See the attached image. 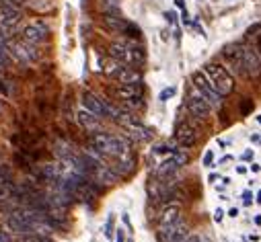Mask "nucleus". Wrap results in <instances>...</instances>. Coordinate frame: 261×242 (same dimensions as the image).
I'll return each mask as SVG.
<instances>
[{
  "label": "nucleus",
  "mask_w": 261,
  "mask_h": 242,
  "mask_svg": "<svg viewBox=\"0 0 261 242\" xmlns=\"http://www.w3.org/2000/svg\"><path fill=\"white\" fill-rule=\"evenodd\" d=\"M88 144H90V148H95L99 154L111 156V158H119L130 152V142L126 137L116 135V134H107V132L90 134Z\"/></svg>",
  "instance_id": "nucleus-1"
},
{
  "label": "nucleus",
  "mask_w": 261,
  "mask_h": 242,
  "mask_svg": "<svg viewBox=\"0 0 261 242\" xmlns=\"http://www.w3.org/2000/svg\"><path fill=\"white\" fill-rule=\"evenodd\" d=\"M109 55L126 66L140 68L144 64V50L142 45H136L134 41H116L109 45Z\"/></svg>",
  "instance_id": "nucleus-2"
},
{
  "label": "nucleus",
  "mask_w": 261,
  "mask_h": 242,
  "mask_svg": "<svg viewBox=\"0 0 261 242\" xmlns=\"http://www.w3.org/2000/svg\"><path fill=\"white\" fill-rule=\"evenodd\" d=\"M23 15H25V8L13 4L8 0H0V33L4 37H10L17 31V27L21 25Z\"/></svg>",
  "instance_id": "nucleus-3"
},
{
  "label": "nucleus",
  "mask_w": 261,
  "mask_h": 242,
  "mask_svg": "<svg viewBox=\"0 0 261 242\" xmlns=\"http://www.w3.org/2000/svg\"><path fill=\"white\" fill-rule=\"evenodd\" d=\"M203 76L208 78V82L214 86V90L220 95V97H226L232 93L234 88V80L232 76L224 70V66H218V64H206L203 66Z\"/></svg>",
  "instance_id": "nucleus-4"
},
{
  "label": "nucleus",
  "mask_w": 261,
  "mask_h": 242,
  "mask_svg": "<svg viewBox=\"0 0 261 242\" xmlns=\"http://www.w3.org/2000/svg\"><path fill=\"white\" fill-rule=\"evenodd\" d=\"M6 52H8V57H13L19 64H35L39 60V50L35 45H31L27 41H23L21 37L19 39H13V37H6Z\"/></svg>",
  "instance_id": "nucleus-5"
},
{
  "label": "nucleus",
  "mask_w": 261,
  "mask_h": 242,
  "mask_svg": "<svg viewBox=\"0 0 261 242\" xmlns=\"http://www.w3.org/2000/svg\"><path fill=\"white\" fill-rule=\"evenodd\" d=\"M21 39L23 41H27L31 45H41L50 39V27H48V23L45 21H31L27 23L25 27H23L21 31Z\"/></svg>",
  "instance_id": "nucleus-6"
},
{
  "label": "nucleus",
  "mask_w": 261,
  "mask_h": 242,
  "mask_svg": "<svg viewBox=\"0 0 261 242\" xmlns=\"http://www.w3.org/2000/svg\"><path fill=\"white\" fill-rule=\"evenodd\" d=\"M191 80H194V88H196L198 93L210 103V107H220L222 97L216 93V90H214V86L208 82V78L203 76V72H196Z\"/></svg>",
  "instance_id": "nucleus-7"
},
{
  "label": "nucleus",
  "mask_w": 261,
  "mask_h": 242,
  "mask_svg": "<svg viewBox=\"0 0 261 242\" xmlns=\"http://www.w3.org/2000/svg\"><path fill=\"white\" fill-rule=\"evenodd\" d=\"M83 109L90 111V113L97 115V117H101V119H105V117H109L111 105H109V103H105L103 99H99L97 95H93V93H83Z\"/></svg>",
  "instance_id": "nucleus-8"
},
{
  "label": "nucleus",
  "mask_w": 261,
  "mask_h": 242,
  "mask_svg": "<svg viewBox=\"0 0 261 242\" xmlns=\"http://www.w3.org/2000/svg\"><path fill=\"white\" fill-rule=\"evenodd\" d=\"M187 236H189L187 234V226L181 220L158 230V240H161V242H185Z\"/></svg>",
  "instance_id": "nucleus-9"
},
{
  "label": "nucleus",
  "mask_w": 261,
  "mask_h": 242,
  "mask_svg": "<svg viewBox=\"0 0 261 242\" xmlns=\"http://www.w3.org/2000/svg\"><path fill=\"white\" fill-rule=\"evenodd\" d=\"M241 55H243V66H245V74L247 76H259L261 74V60L259 54L249 48V45H241Z\"/></svg>",
  "instance_id": "nucleus-10"
},
{
  "label": "nucleus",
  "mask_w": 261,
  "mask_h": 242,
  "mask_svg": "<svg viewBox=\"0 0 261 242\" xmlns=\"http://www.w3.org/2000/svg\"><path fill=\"white\" fill-rule=\"evenodd\" d=\"M185 105H187V111H189L191 115H194V117H198V119L208 117V113H210V109H212V107H210V103H208L206 99H203L196 88H194V93H191V95L187 97V103H185Z\"/></svg>",
  "instance_id": "nucleus-11"
},
{
  "label": "nucleus",
  "mask_w": 261,
  "mask_h": 242,
  "mask_svg": "<svg viewBox=\"0 0 261 242\" xmlns=\"http://www.w3.org/2000/svg\"><path fill=\"white\" fill-rule=\"evenodd\" d=\"M175 140H177L179 146L191 148L198 142V134H196V130L191 128L189 123H179L177 128H175Z\"/></svg>",
  "instance_id": "nucleus-12"
},
{
  "label": "nucleus",
  "mask_w": 261,
  "mask_h": 242,
  "mask_svg": "<svg viewBox=\"0 0 261 242\" xmlns=\"http://www.w3.org/2000/svg\"><path fill=\"white\" fill-rule=\"evenodd\" d=\"M76 119L78 123L83 125V128L90 134H97V132H103V123H101V117H97V115H93L90 111L87 109H81L76 113Z\"/></svg>",
  "instance_id": "nucleus-13"
},
{
  "label": "nucleus",
  "mask_w": 261,
  "mask_h": 242,
  "mask_svg": "<svg viewBox=\"0 0 261 242\" xmlns=\"http://www.w3.org/2000/svg\"><path fill=\"white\" fill-rule=\"evenodd\" d=\"M123 130H126V134L132 137V140H136V142H148L150 137H152V132L148 128H144L138 119L126 123V125H123Z\"/></svg>",
  "instance_id": "nucleus-14"
},
{
  "label": "nucleus",
  "mask_w": 261,
  "mask_h": 242,
  "mask_svg": "<svg viewBox=\"0 0 261 242\" xmlns=\"http://www.w3.org/2000/svg\"><path fill=\"white\" fill-rule=\"evenodd\" d=\"M181 220V207L177 203H169L161 210V215H158V226L165 228V226H171L175 222Z\"/></svg>",
  "instance_id": "nucleus-15"
},
{
  "label": "nucleus",
  "mask_w": 261,
  "mask_h": 242,
  "mask_svg": "<svg viewBox=\"0 0 261 242\" xmlns=\"http://www.w3.org/2000/svg\"><path fill=\"white\" fill-rule=\"evenodd\" d=\"M117 84H142V72L134 66H123L116 76Z\"/></svg>",
  "instance_id": "nucleus-16"
},
{
  "label": "nucleus",
  "mask_w": 261,
  "mask_h": 242,
  "mask_svg": "<svg viewBox=\"0 0 261 242\" xmlns=\"http://www.w3.org/2000/svg\"><path fill=\"white\" fill-rule=\"evenodd\" d=\"M224 57L231 62V66L234 68L239 74H245V66H243V55H241V45H226L224 48Z\"/></svg>",
  "instance_id": "nucleus-17"
},
{
  "label": "nucleus",
  "mask_w": 261,
  "mask_h": 242,
  "mask_svg": "<svg viewBox=\"0 0 261 242\" xmlns=\"http://www.w3.org/2000/svg\"><path fill=\"white\" fill-rule=\"evenodd\" d=\"M54 154L58 156V160H70V158L76 156V150L70 144H68V142H64V140H56V144H54Z\"/></svg>",
  "instance_id": "nucleus-18"
},
{
  "label": "nucleus",
  "mask_w": 261,
  "mask_h": 242,
  "mask_svg": "<svg viewBox=\"0 0 261 242\" xmlns=\"http://www.w3.org/2000/svg\"><path fill=\"white\" fill-rule=\"evenodd\" d=\"M126 66V64H121V62H117V60H107L105 64H103V72H105V76H109V78H116L117 76V72L121 70V68Z\"/></svg>",
  "instance_id": "nucleus-19"
},
{
  "label": "nucleus",
  "mask_w": 261,
  "mask_h": 242,
  "mask_svg": "<svg viewBox=\"0 0 261 242\" xmlns=\"http://www.w3.org/2000/svg\"><path fill=\"white\" fill-rule=\"evenodd\" d=\"M17 242H52L48 234H21Z\"/></svg>",
  "instance_id": "nucleus-20"
},
{
  "label": "nucleus",
  "mask_w": 261,
  "mask_h": 242,
  "mask_svg": "<svg viewBox=\"0 0 261 242\" xmlns=\"http://www.w3.org/2000/svg\"><path fill=\"white\" fill-rule=\"evenodd\" d=\"M13 185L10 183H6V181H0V201H4V199H8L10 195H13Z\"/></svg>",
  "instance_id": "nucleus-21"
},
{
  "label": "nucleus",
  "mask_w": 261,
  "mask_h": 242,
  "mask_svg": "<svg viewBox=\"0 0 261 242\" xmlns=\"http://www.w3.org/2000/svg\"><path fill=\"white\" fill-rule=\"evenodd\" d=\"M173 95H175V86H169V88H165V90H163L161 97H158V99H161V101H169V97H173Z\"/></svg>",
  "instance_id": "nucleus-22"
},
{
  "label": "nucleus",
  "mask_w": 261,
  "mask_h": 242,
  "mask_svg": "<svg viewBox=\"0 0 261 242\" xmlns=\"http://www.w3.org/2000/svg\"><path fill=\"white\" fill-rule=\"evenodd\" d=\"M212 160H214V152H212V150H208V152L203 154V164H206V166H212Z\"/></svg>",
  "instance_id": "nucleus-23"
},
{
  "label": "nucleus",
  "mask_w": 261,
  "mask_h": 242,
  "mask_svg": "<svg viewBox=\"0 0 261 242\" xmlns=\"http://www.w3.org/2000/svg\"><path fill=\"white\" fill-rule=\"evenodd\" d=\"M222 215H224V212L220 210V207H218V210H214V222H222Z\"/></svg>",
  "instance_id": "nucleus-24"
},
{
  "label": "nucleus",
  "mask_w": 261,
  "mask_h": 242,
  "mask_svg": "<svg viewBox=\"0 0 261 242\" xmlns=\"http://www.w3.org/2000/svg\"><path fill=\"white\" fill-rule=\"evenodd\" d=\"M243 203H253V193H243Z\"/></svg>",
  "instance_id": "nucleus-25"
},
{
  "label": "nucleus",
  "mask_w": 261,
  "mask_h": 242,
  "mask_svg": "<svg viewBox=\"0 0 261 242\" xmlns=\"http://www.w3.org/2000/svg\"><path fill=\"white\" fill-rule=\"evenodd\" d=\"M8 2H13V4H19V6H23V8L27 6V0H8Z\"/></svg>",
  "instance_id": "nucleus-26"
},
{
  "label": "nucleus",
  "mask_w": 261,
  "mask_h": 242,
  "mask_svg": "<svg viewBox=\"0 0 261 242\" xmlns=\"http://www.w3.org/2000/svg\"><path fill=\"white\" fill-rule=\"evenodd\" d=\"M0 242H13V240H10V236L6 232H0Z\"/></svg>",
  "instance_id": "nucleus-27"
},
{
  "label": "nucleus",
  "mask_w": 261,
  "mask_h": 242,
  "mask_svg": "<svg viewBox=\"0 0 261 242\" xmlns=\"http://www.w3.org/2000/svg\"><path fill=\"white\" fill-rule=\"evenodd\" d=\"M111 226H113V217H109V220H107V230H105L107 236H111Z\"/></svg>",
  "instance_id": "nucleus-28"
},
{
  "label": "nucleus",
  "mask_w": 261,
  "mask_h": 242,
  "mask_svg": "<svg viewBox=\"0 0 261 242\" xmlns=\"http://www.w3.org/2000/svg\"><path fill=\"white\" fill-rule=\"evenodd\" d=\"M117 242H126V238H123V230L117 228Z\"/></svg>",
  "instance_id": "nucleus-29"
},
{
  "label": "nucleus",
  "mask_w": 261,
  "mask_h": 242,
  "mask_svg": "<svg viewBox=\"0 0 261 242\" xmlns=\"http://www.w3.org/2000/svg\"><path fill=\"white\" fill-rule=\"evenodd\" d=\"M229 215H231V217H236V215H239V210H236V207H232V210L229 212Z\"/></svg>",
  "instance_id": "nucleus-30"
},
{
  "label": "nucleus",
  "mask_w": 261,
  "mask_h": 242,
  "mask_svg": "<svg viewBox=\"0 0 261 242\" xmlns=\"http://www.w3.org/2000/svg\"><path fill=\"white\" fill-rule=\"evenodd\" d=\"M243 158H245V160H249V158H253V152H251V150H247V152L243 154Z\"/></svg>",
  "instance_id": "nucleus-31"
},
{
  "label": "nucleus",
  "mask_w": 261,
  "mask_h": 242,
  "mask_svg": "<svg viewBox=\"0 0 261 242\" xmlns=\"http://www.w3.org/2000/svg\"><path fill=\"white\" fill-rule=\"evenodd\" d=\"M255 224H257V226H261V215H257V217H255Z\"/></svg>",
  "instance_id": "nucleus-32"
},
{
  "label": "nucleus",
  "mask_w": 261,
  "mask_h": 242,
  "mask_svg": "<svg viewBox=\"0 0 261 242\" xmlns=\"http://www.w3.org/2000/svg\"><path fill=\"white\" fill-rule=\"evenodd\" d=\"M257 203H261V191H259V195H257Z\"/></svg>",
  "instance_id": "nucleus-33"
},
{
  "label": "nucleus",
  "mask_w": 261,
  "mask_h": 242,
  "mask_svg": "<svg viewBox=\"0 0 261 242\" xmlns=\"http://www.w3.org/2000/svg\"><path fill=\"white\" fill-rule=\"evenodd\" d=\"M259 55H261V39H259Z\"/></svg>",
  "instance_id": "nucleus-34"
},
{
  "label": "nucleus",
  "mask_w": 261,
  "mask_h": 242,
  "mask_svg": "<svg viewBox=\"0 0 261 242\" xmlns=\"http://www.w3.org/2000/svg\"><path fill=\"white\" fill-rule=\"evenodd\" d=\"M257 121H259V123H261V115H259V117H257Z\"/></svg>",
  "instance_id": "nucleus-35"
},
{
  "label": "nucleus",
  "mask_w": 261,
  "mask_h": 242,
  "mask_svg": "<svg viewBox=\"0 0 261 242\" xmlns=\"http://www.w3.org/2000/svg\"><path fill=\"white\" fill-rule=\"evenodd\" d=\"M0 113H2V109H0Z\"/></svg>",
  "instance_id": "nucleus-36"
}]
</instances>
